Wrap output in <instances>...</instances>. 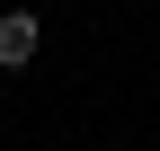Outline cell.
Returning <instances> with one entry per match:
<instances>
[{
  "mask_svg": "<svg viewBox=\"0 0 160 151\" xmlns=\"http://www.w3.org/2000/svg\"><path fill=\"white\" fill-rule=\"evenodd\" d=\"M45 53V18L36 9H0V71H27Z\"/></svg>",
  "mask_w": 160,
  "mask_h": 151,
  "instance_id": "cell-1",
  "label": "cell"
}]
</instances>
